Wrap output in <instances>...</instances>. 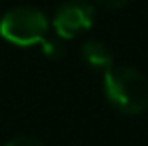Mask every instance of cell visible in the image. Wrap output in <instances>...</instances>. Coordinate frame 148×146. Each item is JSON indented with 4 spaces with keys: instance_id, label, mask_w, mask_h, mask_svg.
<instances>
[{
    "instance_id": "6da1fadb",
    "label": "cell",
    "mask_w": 148,
    "mask_h": 146,
    "mask_svg": "<svg viewBox=\"0 0 148 146\" xmlns=\"http://www.w3.org/2000/svg\"><path fill=\"white\" fill-rule=\"evenodd\" d=\"M108 104L124 116H138L148 108V80L132 66H110L102 76Z\"/></svg>"
},
{
    "instance_id": "7a4b0ae2",
    "label": "cell",
    "mask_w": 148,
    "mask_h": 146,
    "mask_svg": "<svg viewBox=\"0 0 148 146\" xmlns=\"http://www.w3.org/2000/svg\"><path fill=\"white\" fill-rule=\"evenodd\" d=\"M50 20L48 16L34 6L20 4L10 8L0 20V36L14 46L30 48L42 44L48 38Z\"/></svg>"
},
{
    "instance_id": "3957f363",
    "label": "cell",
    "mask_w": 148,
    "mask_h": 146,
    "mask_svg": "<svg viewBox=\"0 0 148 146\" xmlns=\"http://www.w3.org/2000/svg\"><path fill=\"white\" fill-rule=\"evenodd\" d=\"M92 24H94V6L88 0L62 2L50 20L52 30L60 40H72L78 34L90 30Z\"/></svg>"
},
{
    "instance_id": "277c9868",
    "label": "cell",
    "mask_w": 148,
    "mask_h": 146,
    "mask_svg": "<svg viewBox=\"0 0 148 146\" xmlns=\"http://www.w3.org/2000/svg\"><path fill=\"white\" fill-rule=\"evenodd\" d=\"M84 62L90 66V68H96V70H108L110 66H114V54L112 50L108 48L104 42L100 40H86L82 44L80 50Z\"/></svg>"
},
{
    "instance_id": "5b68a950",
    "label": "cell",
    "mask_w": 148,
    "mask_h": 146,
    "mask_svg": "<svg viewBox=\"0 0 148 146\" xmlns=\"http://www.w3.org/2000/svg\"><path fill=\"white\" fill-rule=\"evenodd\" d=\"M40 46H42L44 56H48V58H60V56H62V52H64L62 44H60L58 40H54V38H46Z\"/></svg>"
},
{
    "instance_id": "8992f818",
    "label": "cell",
    "mask_w": 148,
    "mask_h": 146,
    "mask_svg": "<svg viewBox=\"0 0 148 146\" xmlns=\"http://www.w3.org/2000/svg\"><path fill=\"white\" fill-rule=\"evenodd\" d=\"M4 146H42V142L32 136H16V138L8 140Z\"/></svg>"
},
{
    "instance_id": "52a82bcc",
    "label": "cell",
    "mask_w": 148,
    "mask_h": 146,
    "mask_svg": "<svg viewBox=\"0 0 148 146\" xmlns=\"http://www.w3.org/2000/svg\"><path fill=\"white\" fill-rule=\"evenodd\" d=\"M98 6L102 8H108V10H118V8H124L130 0H94Z\"/></svg>"
}]
</instances>
